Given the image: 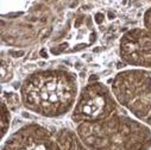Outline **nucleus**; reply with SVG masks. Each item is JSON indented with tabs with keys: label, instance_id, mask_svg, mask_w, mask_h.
<instances>
[{
	"label": "nucleus",
	"instance_id": "0eeeda50",
	"mask_svg": "<svg viewBox=\"0 0 151 150\" xmlns=\"http://www.w3.org/2000/svg\"><path fill=\"white\" fill-rule=\"evenodd\" d=\"M10 122H11V113L9 106L3 101L1 102V137L4 138L5 135L9 131L10 128Z\"/></svg>",
	"mask_w": 151,
	"mask_h": 150
},
{
	"label": "nucleus",
	"instance_id": "f257e3e1",
	"mask_svg": "<svg viewBox=\"0 0 151 150\" xmlns=\"http://www.w3.org/2000/svg\"><path fill=\"white\" fill-rule=\"evenodd\" d=\"M22 105L44 118H61L73 111L79 95V82L65 69H41L24 79L19 91Z\"/></svg>",
	"mask_w": 151,
	"mask_h": 150
},
{
	"label": "nucleus",
	"instance_id": "423d86ee",
	"mask_svg": "<svg viewBox=\"0 0 151 150\" xmlns=\"http://www.w3.org/2000/svg\"><path fill=\"white\" fill-rule=\"evenodd\" d=\"M122 60L136 68H151V30L136 27L126 31L119 42Z\"/></svg>",
	"mask_w": 151,
	"mask_h": 150
},
{
	"label": "nucleus",
	"instance_id": "39448f33",
	"mask_svg": "<svg viewBox=\"0 0 151 150\" xmlns=\"http://www.w3.org/2000/svg\"><path fill=\"white\" fill-rule=\"evenodd\" d=\"M114 113H118V101L112 89L102 82L94 81L87 84L79 92L71 111V120L78 125L91 124Z\"/></svg>",
	"mask_w": 151,
	"mask_h": 150
},
{
	"label": "nucleus",
	"instance_id": "7ed1b4c3",
	"mask_svg": "<svg viewBox=\"0 0 151 150\" xmlns=\"http://www.w3.org/2000/svg\"><path fill=\"white\" fill-rule=\"evenodd\" d=\"M1 150H88L76 131L27 123L10 135Z\"/></svg>",
	"mask_w": 151,
	"mask_h": 150
},
{
	"label": "nucleus",
	"instance_id": "1a4fd4ad",
	"mask_svg": "<svg viewBox=\"0 0 151 150\" xmlns=\"http://www.w3.org/2000/svg\"><path fill=\"white\" fill-rule=\"evenodd\" d=\"M144 26L149 30H151V7L146 10L144 13Z\"/></svg>",
	"mask_w": 151,
	"mask_h": 150
},
{
	"label": "nucleus",
	"instance_id": "9d476101",
	"mask_svg": "<svg viewBox=\"0 0 151 150\" xmlns=\"http://www.w3.org/2000/svg\"><path fill=\"white\" fill-rule=\"evenodd\" d=\"M150 1H151V0H150Z\"/></svg>",
	"mask_w": 151,
	"mask_h": 150
},
{
	"label": "nucleus",
	"instance_id": "6e6552de",
	"mask_svg": "<svg viewBox=\"0 0 151 150\" xmlns=\"http://www.w3.org/2000/svg\"><path fill=\"white\" fill-rule=\"evenodd\" d=\"M3 101L9 106L10 110H17L22 102L20 100V95L16 94V93H4L3 95Z\"/></svg>",
	"mask_w": 151,
	"mask_h": 150
},
{
	"label": "nucleus",
	"instance_id": "20e7f679",
	"mask_svg": "<svg viewBox=\"0 0 151 150\" xmlns=\"http://www.w3.org/2000/svg\"><path fill=\"white\" fill-rule=\"evenodd\" d=\"M118 104L133 118L151 128V70L132 68L119 71L111 82Z\"/></svg>",
	"mask_w": 151,
	"mask_h": 150
},
{
	"label": "nucleus",
	"instance_id": "f03ea898",
	"mask_svg": "<svg viewBox=\"0 0 151 150\" xmlns=\"http://www.w3.org/2000/svg\"><path fill=\"white\" fill-rule=\"evenodd\" d=\"M76 132L88 150L151 149V128L122 113L96 123L80 124Z\"/></svg>",
	"mask_w": 151,
	"mask_h": 150
}]
</instances>
